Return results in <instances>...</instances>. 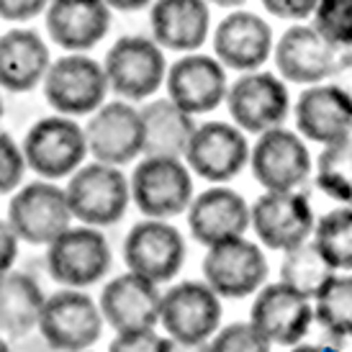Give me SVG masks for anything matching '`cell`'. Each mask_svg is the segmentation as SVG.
<instances>
[{
	"label": "cell",
	"instance_id": "40",
	"mask_svg": "<svg viewBox=\"0 0 352 352\" xmlns=\"http://www.w3.org/2000/svg\"><path fill=\"white\" fill-rule=\"evenodd\" d=\"M19 236L13 234V229L8 226L6 219H0V275L13 270V265L19 260Z\"/></svg>",
	"mask_w": 352,
	"mask_h": 352
},
{
	"label": "cell",
	"instance_id": "9",
	"mask_svg": "<svg viewBox=\"0 0 352 352\" xmlns=\"http://www.w3.org/2000/svg\"><path fill=\"white\" fill-rule=\"evenodd\" d=\"M226 108L236 129L260 137L285 124L291 113V93L283 80L267 69L242 72L234 82H229Z\"/></svg>",
	"mask_w": 352,
	"mask_h": 352
},
{
	"label": "cell",
	"instance_id": "11",
	"mask_svg": "<svg viewBox=\"0 0 352 352\" xmlns=\"http://www.w3.org/2000/svg\"><path fill=\"white\" fill-rule=\"evenodd\" d=\"M186 236L162 219H144L129 229L124 239V263L129 273L149 283H170L186 263Z\"/></svg>",
	"mask_w": 352,
	"mask_h": 352
},
{
	"label": "cell",
	"instance_id": "36",
	"mask_svg": "<svg viewBox=\"0 0 352 352\" xmlns=\"http://www.w3.org/2000/svg\"><path fill=\"white\" fill-rule=\"evenodd\" d=\"M170 337L157 334L155 329H137V332H118L108 352H167Z\"/></svg>",
	"mask_w": 352,
	"mask_h": 352
},
{
	"label": "cell",
	"instance_id": "28",
	"mask_svg": "<svg viewBox=\"0 0 352 352\" xmlns=\"http://www.w3.org/2000/svg\"><path fill=\"white\" fill-rule=\"evenodd\" d=\"M44 301L47 294L34 275L23 270H8L0 275V334L19 340L34 332Z\"/></svg>",
	"mask_w": 352,
	"mask_h": 352
},
{
	"label": "cell",
	"instance_id": "39",
	"mask_svg": "<svg viewBox=\"0 0 352 352\" xmlns=\"http://www.w3.org/2000/svg\"><path fill=\"white\" fill-rule=\"evenodd\" d=\"M329 85H332L352 108V52H342L332 67L329 75Z\"/></svg>",
	"mask_w": 352,
	"mask_h": 352
},
{
	"label": "cell",
	"instance_id": "27",
	"mask_svg": "<svg viewBox=\"0 0 352 352\" xmlns=\"http://www.w3.org/2000/svg\"><path fill=\"white\" fill-rule=\"evenodd\" d=\"M144 124V157H186L196 134V118L167 98L149 100L139 108Z\"/></svg>",
	"mask_w": 352,
	"mask_h": 352
},
{
	"label": "cell",
	"instance_id": "44",
	"mask_svg": "<svg viewBox=\"0 0 352 352\" xmlns=\"http://www.w3.org/2000/svg\"><path fill=\"white\" fill-rule=\"evenodd\" d=\"M0 352H10V344L6 342V337L0 334Z\"/></svg>",
	"mask_w": 352,
	"mask_h": 352
},
{
	"label": "cell",
	"instance_id": "4",
	"mask_svg": "<svg viewBox=\"0 0 352 352\" xmlns=\"http://www.w3.org/2000/svg\"><path fill=\"white\" fill-rule=\"evenodd\" d=\"M41 93L54 113L80 118L96 113L106 103L111 88L98 59L90 54H62L52 59Z\"/></svg>",
	"mask_w": 352,
	"mask_h": 352
},
{
	"label": "cell",
	"instance_id": "25",
	"mask_svg": "<svg viewBox=\"0 0 352 352\" xmlns=\"http://www.w3.org/2000/svg\"><path fill=\"white\" fill-rule=\"evenodd\" d=\"M52 65L47 39L31 26H10L0 34V90L31 93L44 82Z\"/></svg>",
	"mask_w": 352,
	"mask_h": 352
},
{
	"label": "cell",
	"instance_id": "7",
	"mask_svg": "<svg viewBox=\"0 0 352 352\" xmlns=\"http://www.w3.org/2000/svg\"><path fill=\"white\" fill-rule=\"evenodd\" d=\"M113 254L106 234L93 226H69L47 247L44 265L59 288L85 291L100 283L111 270Z\"/></svg>",
	"mask_w": 352,
	"mask_h": 352
},
{
	"label": "cell",
	"instance_id": "24",
	"mask_svg": "<svg viewBox=\"0 0 352 352\" xmlns=\"http://www.w3.org/2000/svg\"><path fill=\"white\" fill-rule=\"evenodd\" d=\"M149 31L162 52H198L211 36V6L206 0H155Z\"/></svg>",
	"mask_w": 352,
	"mask_h": 352
},
{
	"label": "cell",
	"instance_id": "21",
	"mask_svg": "<svg viewBox=\"0 0 352 352\" xmlns=\"http://www.w3.org/2000/svg\"><path fill=\"white\" fill-rule=\"evenodd\" d=\"M188 229L204 247L239 239L250 229V204L232 188H206L188 206Z\"/></svg>",
	"mask_w": 352,
	"mask_h": 352
},
{
	"label": "cell",
	"instance_id": "8",
	"mask_svg": "<svg viewBox=\"0 0 352 352\" xmlns=\"http://www.w3.org/2000/svg\"><path fill=\"white\" fill-rule=\"evenodd\" d=\"M131 204L147 219H173L188 211L193 201V175L183 160L144 157L129 177Z\"/></svg>",
	"mask_w": 352,
	"mask_h": 352
},
{
	"label": "cell",
	"instance_id": "16",
	"mask_svg": "<svg viewBox=\"0 0 352 352\" xmlns=\"http://www.w3.org/2000/svg\"><path fill=\"white\" fill-rule=\"evenodd\" d=\"M204 283L219 298H247L267 280V257L245 236L208 247L204 257Z\"/></svg>",
	"mask_w": 352,
	"mask_h": 352
},
{
	"label": "cell",
	"instance_id": "31",
	"mask_svg": "<svg viewBox=\"0 0 352 352\" xmlns=\"http://www.w3.org/2000/svg\"><path fill=\"white\" fill-rule=\"evenodd\" d=\"M314 245L334 270H352V206L334 208L316 221Z\"/></svg>",
	"mask_w": 352,
	"mask_h": 352
},
{
	"label": "cell",
	"instance_id": "20",
	"mask_svg": "<svg viewBox=\"0 0 352 352\" xmlns=\"http://www.w3.org/2000/svg\"><path fill=\"white\" fill-rule=\"evenodd\" d=\"M113 10L103 0H50L44 29L65 54H88L111 31Z\"/></svg>",
	"mask_w": 352,
	"mask_h": 352
},
{
	"label": "cell",
	"instance_id": "41",
	"mask_svg": "<svg viewBox=\"0 0 352 352\" xmlns=\"http://www.w3.org/2000/svg\"><path fill=\"white\" fill-rule=\"evenodd\" d=\"M111 10H121V13H137V10L149 8L155 0H103Z\"/></svg>",
	"mask_w": 352,
	"mask_h": 352
},
{
	"label": "cell",
	"instance_id": "3",
	"mask_svg": "<svg viewBox=\"0 0 352 352\" xmlns=\"http://www.w3.org/2000/svg\"><path fill=\"white\" fill-rule=\"evenodd\" d=\"M100 65L111 93H116L118 100L126 103H144L165 85L167 59L165 52L152 41V36L142 34L118 36L108 47Z\"/></svg>",
	"mask_w": 352,
	"mask_h": 352
},
{
	"label": "cell",
	"instance_id": "17",
	"mask_svg": "<svg viewBox=\"0 0 352 352\" xmlns=\"http://www.w3.org/2000/svg\"><path fill=\"white\" fill-rule=\"evenodd\" d=\"M167 100H173L180 111L196 118L211 113L226 100V69L214 54L190 52L167 65L165 75Z\"/></svg>",
	"mask_w": 352,
	"mask_h": 352
},
{
	"label": "cell",
	"instance_id": "29",
	"mask_svg": "<svg viewBox=\"0 0 352 352\" xmlns=\"http://www.w3.org/2000/svg\"><path fill=\"white\" fill-rule=\"evenodd\" d=\"M334 278V267L327 263V257L319 252V247L314 242L288 250L280 263V283L294 288L296 294L303 298H316Z\"/></svg>",
	"mask_w": 352,
	"mask_h": 352
},
{
	"label": "cell",
	"instance_id": "13",
	"mask_svg": "<svg viewBox=\"0 0 352 352\" xmlns=\"http://www.w3.org/2000/svg\"><path fill=\"white\" fill-rule=\"evenodd\" d=\"M250 226L267 250L288 252L309 242L316 219L309 198L298 190H265L250 206Z\"/></svg>",
	"mask_w": 352,
	"mask_h": 352
},
{
	"label": "cell",
	"instance_id": "32",
	"mask_svg": "<svg viewBox=\"0 0 352 352\" xmlns=\"http://www.w3.org/2000/svg\"><path fill=\"white\" fill-rule=\"evenodd\" d=\"M314 319L334 340H352V275H334L329 285L316 296Z\"/></svg>",
	"mask_w": 352,
	"mask_h": 352
},
{
	"label": "cell",
	"instance_id": "45",
	"mask_svg": "<svg viewBox=\"0 0 352 352\" xmlns=\"http://www.w3.org/2000/svg\"><path fill=\"white\" fill-rule=\"evenodd\" d=\"M6 116V103H3V90H0V121Z\"/></svg>",
	"mask_w": 352,
	"mask_h": 352
},
{
	"label": "cell",
	"instance_id": "6",
	"mask_svg": "<svg viewBox=\"0 0 352 352\" xmlns=\"http://www.w3.org/2000/svg\"><path fill=\"white\" fill-rule=\"evenodd\" d=\"M103 324L93 296L75 288H59L47 296L36 329L54 352H85L100 340Z\"/></svg>",
	"mask_w": 352,
	"mask_h": 352
},
{
	"label": "cell",
	"instance_id": "26",
	"mask_svg": "<svg viewBox=\"0 0 352 352\" xmlns=\"http://www.w3.org/2000/svg\"><path fill=\"white\" fill-rule=\"evenodd\" d=\"M298 134L316 144H334L352 137V108L332 85H311L294 106Z\"/></svg>",
	"mask_w": 352,
	"mask_h": 352
},
{
	"label": "cell",
	"instance_id": "10",
	"mask_svg": "<svg viewBox=\"0 0 352 352\" xmlns=\"http://www.w3.org/2000/svg\"><path fill=\"white\" fill-rule=\"evenodd\" d=\"M221 298L204 280H183L167 288L160 301V324L170 340L204 344L221 329Z\"/></svg>",
	"mask_w": 352,
	"mask_h": 352
},
{
	"label": "cell",
	"instance_id": "43",
	"mask_svg": "<svg viewBox=\"0 0 352 352\" xmlns=\"http://www.w3.org/2000/svg\"><path fill=\"white\" fill-rule=\"evenodd\" d=\"M208 6H219V8H232V10H236V8H242L247 0H206Z\"/></svg>",
	"mask_w": 352,
	"mask_h": 352
},
{
	"label": "cell",
	"instance_id": "18",
	"mask_svg": "<svg viewBox=\"0 0 352 352\" xmlns=\"http://www.w3.org/2000/svg\"><path fill=\"white\" fill-rule=\"evenodd\" d=\"M273 29L252 10L236 8L219 21L214 31V57L224 69L254 72L273 57Z\"/></svg>",
	"mask_w": 352,
	"mask_h": 352
},
{
	"label": "cell",
	"instance_id": "2",
	"mask_svg": "<svg viewBox=\"0 0 352 352\" xmlns=\"http://www.w3.org/2000/svg\"><path fill=\"white\" fill-rule=\"evenodd\" d=\"M21 149L31 173L52 183L69 177L90 157L82 124L59 113L34 121L21 142Z\"/></svg>",
	"mask_w": 352,
	"mask_h": 352
},
{
	"label": "cell",
	"instance_id": "5",
	"mask_svg": "<svg viewBox=\"0 0 352 352\" xmlns=\"http://www.w3.org/2000/svg\"><path fill=\"white\" fill-rule=\"evenodd\" d=\"M6 221L19 236V242L31 247H50L62 232L72 226V214L65 188L52 180H31L10 193Z\"/></svg>",
	"mask_w": 352,
	"mask_h": 352
},
{
	"label": "cell",
	"instance_id": "12",
	"mask_svg": "<svg viewBox=\"0 0 352 352\" xmlns=\"http://www.w3.org/2000/svg\"><path fill=\"white\" fill-rule=\"evenodd\" d=\"M82 129L93 162L124 167L144 155V124L134 103L106 100Z\"/></svg>",
	"mask_w": 352,
	"mask_h": 352
},
{
	"label": "cell",
	"instance_id": "15",
	"mask_svg": "<svg viewBox=\"0 0 352 352\" xmlns=\"http://www.w3.org/2000/svg\"><path fill=\"white\" fill-rule=\"evenodd\" d=\"M186 165L198 177L214 186H224L250 165L247 134L226 121L198 124L196 134L188 144Z\"/></svg>",
	"mask_w": 352,
	"mask_h": 352
},
{
	"label": "cell",
	"instance_id": "35",
	"mask_svg": "<svg viewBox=\"0 0 352 352\" xmlns=\"http://www.w3.org/2000/svg\"><path fill=\"white\" fill-rule=\"evenodd\" d=\"M26 160L23 149L8 131L0 129V196H10L23 186L26 177Z\"/></svg>",
	"mask_w": 352,
	"mask_h": 352
},
{
	"label": "cell",
	"instance_id": "1",
	"mask_svg": "<svg viewBox=\"0 0 352 352\" xmlns=\"http://www.w3.org/2000/svg\"><path fill=\"white\" fill-rule=\"evenodd\" d=\"M65 196L69 204V214L78 224L106 229L116 226L126 216L131 188L121 167L90 160L67 177Z\"/></svg>",
	"mask_w": 352,
	"mask_h": 352
},
{
	"label": "cell",
	"instance_id": "30",
	"mask_svg": "<svg viewBox=\"0 0 352 352\" xmlns=\"http://www.w3.org/2000/svg\"><path fill=\"white\" fill-rule=\"evenodd\" d=\"M316 188L337 204L352 206V137L327 144L316 157Z\"/></svg>",
	"mask_w": 352,
	"mask_h": 352
},
{
	"label": "cell",
	"instance_id": "23",
	"mask_svg": "<svg viewBox=\"0 0 352 352\" xmlns=\"http://www.w3.org/2000/svg\"><path fill=\"white\" fill-rule=\"evenodd\" d=\"M340 52L329 47L309 23H296L275 41L273 59L278 78L294 85H322L329 80Z\"/></svg>",
	"mask_w": 352,
	"mask_h": 352
},
{
	"label": "cell",
	"instance_id": "37",
	"mask_svg": "<svg viewBox=\"0 0 352 352\" xmlns=\"http://www.w3.org/2000/svg\"><path fill=\"white\" fill-rule=\"evenodd\" d=\"M50 0H0V21L26 26L29 21L44 16Z\"/></svg>",
	"mask_w": 352,
	"mask_h": 352
},
{
	"label": "cell",
	"instance_id": "22",
	"mask_svg": "<svg viewBox=\"0 0 352 352\" xmlns=\"http://www.w3.org/2000/svg\"><path fill=\"white\" fill-rule=\"evenodd\" d=\"M160 301L162 294L155 283L134 273H121L103 285L98 309L103 322L116 334L137 332L155 329L160 324Z\"/></svg>",
	"mask_w": 352,
	"mask_h": 352
},
{
	"label": "cell",
	"instance_id": "33",
	"mask_svg": "<svg viewBox=\"0 0 352 352\" xmlns=\"http://www.w3.org/2000/svg\"><path fill=\"white\" fill-rule=\"evenodd\" d=\"M314 29L337 52H352V0H319Z\"/></svg>",
	"mask_w": 352,
	"mask_h": 352
},
{
	"label": "cell",
	"instance_id": "34",
	"mask_svg": "<svg viewBox=\"0 0 352 352\" xmlns=\"http://www.w3.org/2000/svg\"><path fill=\"white\" fill-rule=\"evenodd\" d=\"M208 352H270V342L250 322H234L208 340Z\"/></svg>",
	"mask_w": 352,
	"mask_h": 352
},
{
	"label": "cell",
	"instance_id": "46",
	"mask_svg": "<svg viewBox=\"0 0 352 352\" xmlns=\"http://www.w3.org/2000/svg\"><path fill=\"white\" fill-rule=\"evenodd\" d=\"M85 352H90V350H85Z\"/></svg>",
	"mask_w": 352,
	"mask_h": 352
},
{
	"label": "cell",
	"instance_id": "42",
	"mask_svg": "<svg viewBox=\"0 0 352 352\" xmlns=\"http://www.w3.org/2000/svg\"><path fill=\"white\" fill-rule=\"evenodd\" d=\"M167 352H208V342H204V344H183V342L170 340V347H167Z\"/></svg>",
	"mask_w": 352,
	"mask_h": 352
},
{
	"label": "cell",
	"instance_id": "38",
	"mask_svg": "<svg viewBox=\"0 0 352 352\" xmlns=\"http://www.w3.org/2000/svg\"><path fill=\"white\" fill-rule=\"evenodd\" d=\"M263 8L280 21H306L314 16L319 0H260Z\"/></svg>",
	"mask_w": 352,
	"mask_h": 352
},
{
	"label": "cell",
	"instance_id": "14",
	"mask_svg": "<svg viewBox=\"0 0 352 352\" xmlns=\"http://www.w3.org/2000/svg\"><path fill=\"white\" fill-rule=\"evenodd\" d=\"M250 170L265 190H298L314 170L309 147L296 131L270 129L250 147Z\"/></svg>",
	"mask_w": 352,
	"mask_h": 352
},
{
	"label": "cell",
	"instance_id": "19",
	"mask_svg": "<svg viewBox=\"0 0 352 352\" xmlns=\"http://www.w3.org/2000/svg\"><path fill=\"white\" fill-rule=\"evenodd\" d=\"M250 324L270 344L291 347L301 342L311 329L314 306L285 283H267L254 296Z\"/></svg>",
	"mask_w": 352,
	"mask_h": 352
}]
</instances>
